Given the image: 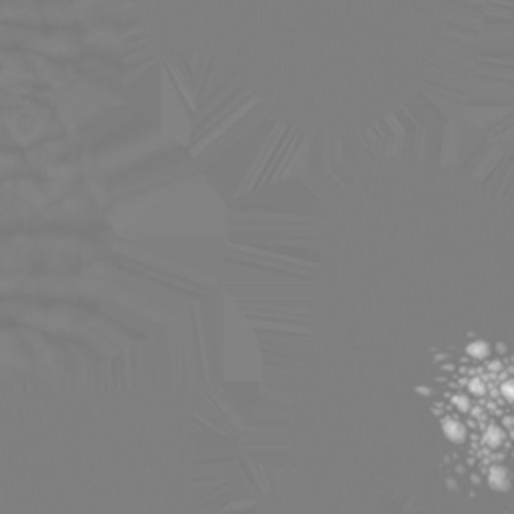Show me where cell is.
I'll return each instance as SVG.
<instances>
[{
	"label": "cell",
	"instance_id": "cell-2",
	"mask_svg": "<svg viewBox=\"0 0 514 514\" xmlns=\"http://www.w3.org/2000/svg\"><path fill=\"white\" fill-rule=\"evenodd\" d=\"M153 55L247 89L344 145L418 97L446 25L410 0H127Z\"/></svg>",
	"mask_w": 514,
	"mask_h": 514
},
{
	"label": "cell",
	"instance_id": "cell-1",
	"mask_svg": "<svg viewBox=\"0 0 514 514\" xmlns=\"http://www.w3.org/2000/svg\"><path fill=\"white\" fill-rule=\"evenodd\" d=\"M323 189L354 485L396 514H514V195L402 159Z\"/></svg>",
	"mask_w": 514,
	"mask_h": 514
}]
</instances>
